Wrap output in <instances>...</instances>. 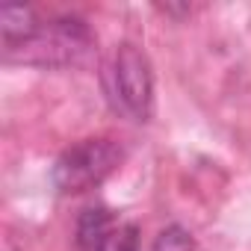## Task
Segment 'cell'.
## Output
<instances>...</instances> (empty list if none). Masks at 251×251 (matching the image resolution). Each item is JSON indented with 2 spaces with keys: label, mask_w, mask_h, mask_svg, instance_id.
I'll use <instances>...</instances> for the list:
<instances>
[{
  "label": "cell",
  "mask_w": 251,
  "mask_h": 251,
  "mask_svg": "<svg viewBox=\"0 0 251 251\" xmlns=\"http://www.w3.org/2000/svg\"><path fill=\"white\" fill-rule=\"evenodd\" d=\"M95 39L89 27L77 18H59L42 24V30L24 45L6 50L9 59H24L33 65H80L92 53Z\"/></svg>",
  "instance_id": "6da1fadb"
},
{
  "label": "cell",
  "mask_w": 251,
  "mask_h": 251,
  "mask_svg": "<svg viewBox=\"0 0 251 251\" xmlns=\"http://www.w3.org/2000/svg\"><path fill=\"white\" fill-rule=\"evenodd\" d=\"M121 163V148L112 139H83L53 163V186L65 195L86 192L103 183Z\"/></svg>",
  "instance_id": "7a4b0ae2"
},
{
  "label": "cell",
  "mask_w": 251,
  "mask_h": 251,
  "mask_svg": "<svg viewBox=\"0 0 251 251\" xmlns=\"http://www.w3.org/2000/svg\"><path fill=\"white\" fill-rule=\"evenodd\" d=\"M112 86L121 109L136 121H148L154 112V74L148 56L136 45H121L112 59Z\"/></svg>",
  "instance_id": "3957f363"
},
{
  "label": "cell",
  "mask_w": 251,
  "mask_h": 251,
  "mask_svg": "<svg viewBox=\"0 0 251 251\" xmlns=\"http://www.w3.org/2000/svg\"><path fill=\"white\" fill-rule=\"evenodd\" d=\"M0 27H3V45H6V50L24 45L27 39H33L42 30L36 12L30 6H6L3 15H0Z\"/></svg>",
  "instance_id": "277c9868"
},
{
  "label": "cell",
  "mask_w": 251,
  "mask_h": 251,
  "mask_svg": "<svg viewBox=\"0 0 251 251\" xmlns=\"http://www.w3.org/2000/svg\"><path fill=\"white\" fill-rule=\"evenodd\" d=\"M118 222L112 219V213L106 207H89L80 219H77V242L86 251H98V245L103 242V236L115 227Z\"/></svg>",
  "instance_id": "5b68a950"
},
{
  "label": "cell",
  "mask_w": 251,
  "mask_h": 251,
  "mask_svg": "<svg viewBox=\"0 0 251 251\" xmlns=\"http://www.w3.org/2000/svg\"><path fill=\"white\" fill-rule=\"evenodd\" d=\"M98 251H139V227L136 225H115L103 242L98 245Z\"/></svg>",
  "instance_id": "8992f818"
},
{
  "label": "cell",
  "mask_w": 251,
  "mask_h": 251,
  "mask_svg": "<svg viewBox=\"0 0 251 251\" xmlns=\"http://www.w3.org/2000/svg\"><path fill=\"white\" fill-rule=\"evenodd\" d=\"M151 251H195V239L186 227L180 225H169L166 230H160V236L154 239Z\"/></svg>",
  "instance_id": "52a82bcc"
}]
</instances>
